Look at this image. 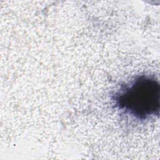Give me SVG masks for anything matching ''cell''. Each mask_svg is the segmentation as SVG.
Returning a JSON list of instances; mask_svg holds the SVG:
<instances>
[{
  "instance_id": "6da1fadb",
  "label": "cell",
  "mask_w": 160,
  "mask_h": 160,
  "mask_svg": "<svg viewBox=\"0 0 160 160\" xmlns=\"http://www.w3.org/2000/svg\"><path fill=\"white\" fill-rule=\"evenodd\" d=\"M160 85L150 75L136 76L115 94L116 106L137 120L159 115Z\"/></svg>"
}]
</instances>
